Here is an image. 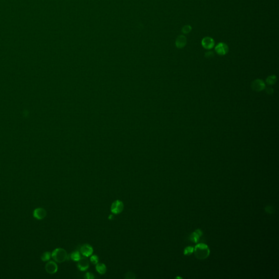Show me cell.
<instances>
[{"mask_svg": "<svg viewBox=\"0 0 279 279\" xmlns=\"http://www.w3.org/2000/svg\"><path fill=\"white\" fill-rule=\"evenodd\" d=\"M51 257L55 261L62 263L67 260L68 254L65 250L62 248H57L53 251Z\"/></svg>", "mask_w": 279, "mask_h": 279, "instance_id": "cell-1", "label": "cell"}, {"mask_svg": "<svg viewBox=\"0 0 279 279\" xmlns=\"http://www.w3.org/2000/svg\"><path fill=\"white\" fill-rule=\"evenodd\" d=\"M125 278L127 279H135V275L131 272H128L125 274Z\"/></svg>", "mask_w": 279, "mask_h": 279, "instance_id": "cell-20", "label": "cell"}, {"mask_svg": "<svg viewBox=\"0 0 279 279\" xmlns=\"http://www.w3.org/2000/svg\"><path fill=\"white\" fill-rule=\"evenodd\" d=\"M186 38L183 35L178 36L176 41V45L177 48L179 49H182L185 47V46L186 45Z\"/></svg>", "mask_w": 279, "mask_h": 279, "instance_id": "cell-11", "label": "cell"}, {"mask_svg": "<svg viewBox=\"0 0 279 279\" xmlns=\"http://www.w3.org/2000/svg\"><path fill=\"white\" fill-rule=\"evenodd\" d=\"M276 81H277V77L274 75L269 76L266 79V82L269 85H273L276 83Z\"/></svg>", "mask_w": 279, "mask_h": 279, "instance_id": "cell-15", "label": "cell"}, {"mask_svg": "<svg viewBox=\"0 0 279 279\" xmlns=\"http://www.w3.org/2000/svg\"><path fill=\"white\" fill-rule=\"evenodd\" d=\"M191 30H192V27H191V26L189 25H185L184 26H183V27L182 29V32L184 34H188V33H190Z\"/></svg>", "mask_w": 279, "mask_h": 279, "instance_id": "cell-17", "label": "cell"}, {"mask_svg": "<svg viewBox=\"0 0 279 279\" xmlns=\"http://www.w3.org/2000/svg\"><path fill=\"white\" fill-rule=\"evenodd\" d=\"M266 92L268 95H272L274 93V90L271 87H268L266 89Z\"/></svg>", "mask_w": 279, "mask_h": 279, "instance_id": "cell-23", "label": "cell"}, {"mask_svg": "<svg viewBox=\"0 0 279 279\" xmlns=\"http://www.w3.org/2000/svg\"><path fill=\"white\" fill-rule=\"evenodd\" d=\"M80 252L85 257H88L92 255L93 252V249L91 245L86 244L81 247Z\"/></svg>", "mask_w": 279, "mask_h": 279, "instance_id": "cell-8", "label": "cell"}, {"mask_svg": "<svg viewBox=\"0 0 279 279\" xmlns=\"http://www.w3.org/2000/svg\"><path fill=\"white\" fill-rule=\"evenodd\" d=\"M85 278L87 279H93L95 278V276L93 275V274L90 272H87L85 275Z\"/></svg>", "mask_w": 279, "mask_h": 279, "instance_id": "cell-21", "label": "cell"}, {"mask_svg": "<svg viewBox=\"0 0 279 279\" xmlns=\"http://www.w3.org/2000/svg\"><path fill=\"white\" fill-rule=\"evenodd\" d=\"M202 234L203 233L201 230H197L195 231L190 236V240L195 243H197L199 241L200 237L202 236Z\"/></svg>", "mask_w": 279, "mask_h": 279, "instance_id": "cell-12", "label": "cell"}, {"mask_svg": "<svg viewBox=\"0 0 279 279\" xmlns=\"http://www.w3.org/2000/svg\"><path fill=\"white\" fill-rule=\"evenodd\" d=\"M195 254L198 258L204 259L208 257L209 255L210 250L208 246L205 244L201 243L197 244L195 249Z\"/></svg>", "mask_w": 279, "mask_h": 279, "instance_id": "cell-2", "label": "cell"}, {"mask_svg": "<svg viewBox=\"0 0 279 279\" xmlns=\"http://www.w3.org/2000/svg\"><path fill=\"white\" fill-rule=\"evenodd\" d=\"M77 263V268L80 271H86L89 269V260L86 257H82Z\"/></svg>", "mask_w": 279, "mask_h": 279, "instance_id": "cell-7", "label": "cell"}, {"mask_svg": "<svg viewBox=\"0 0 279 279\" xmlns=\"http://www.w3.org/2000/svg\"><path fill=\"white\" fill-rule=\"evenodd\" d=\"M45 270L48 273L53 274L57 272L58 267L55 262L49 261L45 265Z\"/></svg>", "mask_w": 279, "mask_h": 279, "instance_id": "cell-10", "label": "cell"}, {"mask_svg": "<svg viewBox=\"0 0 279 279\" xmlns=\"http://www.w3.org/2000/svg\"><path fill=\"white\" fill-rule=\"evenodd\" d=\"M33 215L35 218L38 220H42L47 216V211L45 209L42 208H36L33 211Z\"/></svg>", "mask_w": 279, "mask_h": 279, "instance_id": "cell-9", "label": "cell"}, {"mask_svg": "<svg viewBox=\"0 0 279 279\" xmlns=\"http://www.w3.org/2000/svg\"><path fill=\"white\" fill-rule=\"evenodd\" d=\"M95 269H96V270L97 271V272H98L99 273L101 274V275L106 273V272L107 271V268L105 264L104 263H98L96 264Z\"/></svg>", "mask_w": 279, "mask_h": 279, "instance_id": "cell-13", "label": "cell"}, {"mask_svg": "<svg viewBox=\"0 0 279 279\" xmlns=\"http://www.w3.org/2000/svg\"><path fill=\"white\" fill-rule=\"evenodd\" d=\"M214 56V54L212 51H208L205 54V57L207 58H211Z\"/></svg>", "mask_w": 279, "mask_h": 279, "instance_id": "cell-22", "label": "cell"}, {"mask_svg": "<svg viewBox=\"0 0 279 279\" xmlns=\"http://www.w3.org/2000/svg\"><path fill=\"white\" fill-rule=\"evenodd\" d=\"M113 214L110 215V216H109V219L110 220H112V219H113Z\"/></svg>", "mask_w": 279, "mask_h": 279, "instance_id": "cell-24", "label": "cell"}, {"mask_svg": "<svg viewBox=\"0 0 279 279\" xmlns=\"http://www.w3.org/2000/svg\"><path fill=\"white\" fill-rule=\"evenodd\" d=\"M202 47L206 49L210 50L213 48L215 45L214 39L209 37H204L202 40Z\"/></svg>", "mask_w": 279, "mask_h": 279, "instance_id": "cell-6", "label": "cell"}, {"mask_svg": "<svg viewBox=\"0 0 279 279\" xmlns=\"http://www.w3.org/2000/svg\"><path fill=\"white\" fill-rule=\"evenodd\" d=\"M90 261L93 264H97L99 262V257L98 256L92 255L90 258Z\"/></svg>", "mask_w": 279, "mask_h": 279, "instance_id": "cell-19", "label": "cell"}, {"mask_svg": "<svg viewBox=\"0 0 279 279\" xmlns=\"http://www.w3.org/2000/svg\"><path fill=\"white\" fill-rule=\"evenodd\" d=\"M70 257H71V259L73 261L77 262L79 261L81 258L80 253L78 251H75L73 252L71 254Z\"/></svg>", "mask_w": 279, "mask_h": 279, "instance_id": "cell-14", "label": "cell"}, {"mask_svg": "<svg viewBox=\"0 0 279 279\" xmlns=\"http://www.w3.org/2000/svg\"><path fill=\"white\" fill-rule=\"evenodd\" d=\"M51 252H49V251H47V252H44L42 254L41 258V260L45 262L49 261L51 258Z\"/></svg>", "mask_w": 279, "mask_h": 279, "instance_id": "cell-16", "label": "cell"}, {"mask_svg": "<svg viewBox=\"0 0 279 279\" xmlns=\"http://www.w3.org/2000/svg\"><path fill=\"white\" fill-rule=\"evenodd\" d=\"M216 53L218 55L223 56L227 54L229 50L228 45L224 43H219L215 48Z\"/></svg>", "mask_w": 279, "mask_h": 279, "instance_id": "cell-5", "label": "cell"}, {"mask_svg": "<svg viewBox=\"0 0 279 279\" xmlns=\"http://www.w3.org/2000/svg\"><path fill=\"white\" fill-rule=\"evenodd\" d=\"M252 90L256 92H260L266 89V84L262 80L256 79L251 83Z\"/></svg>", "mask_w": 279, "mask_h": 279, "instance_id": "cell-4", "label": "cell"}, {"mask_svg": "<svg viewBox=\"0 0 279 279\" xmlns=\"http://www.w3.org/2000/svg\"><path fill=\"white\" fill-rule=\"evenodd\" d=\"M124 204L120 200H116L113 202L111 207V211L113 214H119L122 213L124 209Z\"/></svg>", "mask_w": 279, "mask_h": 279, "instance_id": "cell-3", "label": "cell"}, {"mask_svg": "<svg viewBox=\"0 0 279 279\" xmlns=\"http://www.w3.org/2000/svg\"><path fill=\"white\" fill-rule=\"evenodd\" d=\"M194 251V249L192 246L186 247L184 251V254L185 255H190Z\"/></svg>", "mask_w": 279, "mask_h": 279, "instance_id": "cell-18", "label": "cell"}]
</instances>
